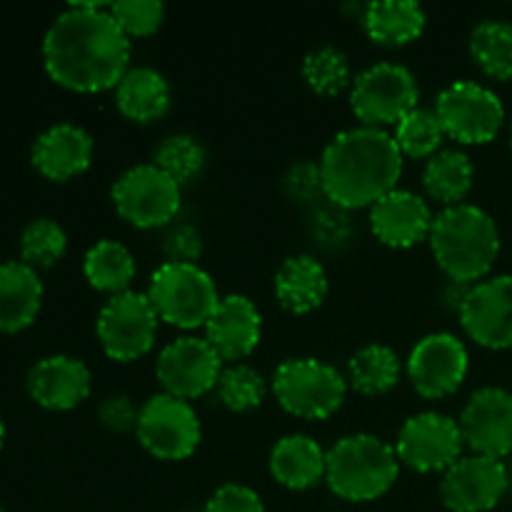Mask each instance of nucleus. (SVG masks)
Segmentation results:
<instances>
[{"label":"nucleus","mask_w":512,"mask_h":512,"mask_svg":"<svg viewBox=\"0 0 512 512\" xmlns=\"http://www.w3.org/2000/svg\"><path fill=\"white\" fill-rule=\"evenodd\" d=\"M403 150L395 135L375 125H358L335 135L320 158L323 193L343 208L373 205L398 188Z\"/></svg>","instance_id":"obj_2"},{"label":"nucleus","mask_w":512,"mask_h":512,"mask_svg":"<svg viewBox=\"0 0 512 512\" xmlns=\"http://www.w3.org/2000/svg\"><path fill=\"white\" fill-rule=\"evenodd\" d=\"M120 28L130 35H150L163 25L165 5L160 0H118L108 5Z\"/></svg>","instance_id":"obj_36"},{"label":"nucleus","mask_w":512,"mask_h":512,"mask_svg":"<svg viewBox=\"0 0 512 512\" xmlns=\"http://www.w3.org/2000/svg\"><path fill=\"white\" fill-rule=\"evenodd\" d=\"M398 473L400 458L393 445L370 433L345 435L328 450L325 460L328 488L350 503L378 500L393 488Z\"/></svg>","instance_id":"obj_4"},{"label":"nucleus","mask_w":512,"mask_h":512,"mask_svg":"<svg viewBox=\"0 0 512 512\" xmlns=\"http://www.w3.org/2000/svg\"><path fill=\"white\" fill-rule=\"evenodd\" d=\"M433 218L430 205L418 193L405 188L390 190L378 203L370 205V228L375 238L390 248H410L430 238Z\"/></svg>","instance_id":"obj_19"},{"label":"nucleus","mask_w":512,"mask_h":512,"mask_svg":"<svg viewBox=\"0 0 512 512\" xmlns=\"http://www.w3.org/2000/svg\"><path fill=\"white\" fill-rule=\"evenodd\" d=\"M463 445L458 420L443 413H418L400 428L395 453L400 463L418 473H438L463 458Z\"/></svg>","instance_id":"obj_13"},{"label":"nucleus","mask_w":512,"mask_h":512,"mask_svg":"<svg viewBox=\"0 0 512 512\" xmlns=\"http://www.w3.org/2000/svg\"><path fill=\"white\" fill-rule=\"evenodd\" d=\"M445 138L443 123H440L435 108H413L408 115L398 120L395 140L403 155L410 158H433Z\"/></svg>","instance_id":"obj_31"},{"label":"nucleus","mask_w":512,"mask_h":512,"mask_svg":"<svg viewBox=\"0 0 512 512\" xmlns=\"http://www.w3.org/2000/svg\"><path fill=\"white\" fill-rule=\"evenodd\" d=\"M135 433L140 445L160 460L190 458L203 438L193 405L168 393L153 395L140 405Z\"/></svg>","instance_id":"obj_10"},{"label":"nucleus","mask_w":512,"mask_h":512,"mask_svg":"<svg viewBox=\"0 0 512 512\" xmlns=\"http://www.w3.org/2000/svg\"><path fill=\"white\" fill-rule=\"evenodd\" d=\"M65 248H68V235L50 218H35L20 235V255L30 268L53 265L55 260L63 258Z\"/></svg>","instance_id":"obj_35"},{"label":"nucleus","mask_w":512,"mask_h":512,"mask_svg":"<svg viewBox=\"0 0 512 512\" xmlns=\"http://www.w3.org/2000/svg\"><path fill=\"white\" fill-rule=\"evenodd\" d=\"M3 438H5V428H3V420H0V445H3Z\"/></svg>","instance_id":"obj_40"},{"label":"nucleus","mask_w":512,"mask_h":512,"mask_svg":"<svg viewBox=\"0 0 512 512\" xmlns=\"http://www.w3.org/2000/svg\"><path fill=\"white\" fill-rule=\"evenodd\" d=\"M263 335V315L248 295L230 293L218 300L213 315L205 323V340L223 360L248 358Z\"/></svg>","instance_id":"obj_18"},{"label":"nucleus","mask_w":512,"mask_h":512,"mask_svg":"<svg viewBox=\"0 0 512 512\" xmlns=\"http://www.w3.org/2000/svg\"><path fill=\"white\" fill-rule=\"evenodd\" d=\"M205 512H265V505L263 498L248 485L225 483L210 495Z\"/></svg>","instance_id":"obj_37"},{"label":"nucleus","mask_w":512,"mask_h":512,"mask_svg":"<svg viewBox=\"0 0 512 512\" xmlns=\"http://www.w3.org/2000/svg\"><path fill=\"white\" fill-rule=\"evenodd\" d=\"M170 83L160 70L150 65L128 68V73L115 85V103L125 118L135 123H150L168 113L170 108Z\"/></svg>","instance_id":"obj_25"},{"label":"nucleus","mask_w":512,"mask_h":512,"mask_svg":"<svg viewBox=\"0 0 512 512\" xmlns=\"http://www.w3.org/2000/svg\"><path fill=\"white\" fill-rule=\"evenodd\" d=\"M223 373V358L205 338L183 335L160 350L155 375L168 395L193 400L218 385Z\"/></svg>","instance_id":"obj_12"},{"label":"nucleus","mask_w":512,"mask_h":512,"mask_svg":"<svg viewBox=\"0 0 512 512\" xmlns=\"http://www.w3.org/2000/svg\"><path fill=\"white\" fill-rule=\"evenodd\" d=\"M43 63L55 83L80 93L115 88L130 68V38L110 8L75 3L55 15L43 38Z\"/></svg>","instance_id":"obj_1"},{"label":"nucleus","mask_w":512,"mask_h":512,"mask_svg":"<svg viewBox=\"0 0 512 512\" xmlns=\"http://www.w3.org/2000/svg\"><path fill=\"white\" fill-rule=\"evenodd\" d=\"M425 23V8L415 0H375L363 10L365 33L383 45H403L420 38Z\"/></svg>","instance_id":"obj_26"},{"label":"nucleus","mask_w":512,"mask_h":512,"mask_svg":"<svg viewBox=\"0 0 512 512\" xmlns=\"http://www.w3.org/2000/svg\"><path fill=\"white\" fill-rule=\"evenodd\" d=\"M510 143H512V133H510Z\"/></svg>","instance_id":"obj_42"},{"label":"nucleus","mask_w":512,"mask_h":512,"mask_svg":"<svg viewBox=\"0 0 512 512\" xmlns=\"http://www.w3.org/2000/svg\"><path fill=\"white\" fill-rule=\"evenodd\" d=\"M435 113L445 135L465 145L490 143L505 123L503 100L475 80H455L440 90Z\"/></svg>","instance_id":"obj_8"},{"label":"nucleus","mask_w":512,"mask_h":512,"mask_svg":"<svg viewBox=\"0 0 512 512\" xmlns=\"http://www.w3.org/2000/svg\"><path fill=\"white\" fill-rule=\"evenodd\" d=\"M473 178V160L458 148L438 150L428 160L423 173V183L428 188V193L445 205L463 203V198L473 188Z\"/></svg>","instance_id":"obj_27"},{"label":"nucleus","mask_w":512,"mask_h":512,"mask_svg":"<svg viewBox=\"0 0 512 512\" xmlns=\"http://www.w3.org/2000/svg\"><path fill=\"white\" fill-rule=\"evenodd\" d=\"M148 298L160 320L190 330L205 328L220 295L215 280L198 263L165 260L150 278Z\"/></svg>","instance_id":"obj_5"},{"label":"nucleus","mask_w":512,"mask_h":512,"mask_svg":"<svg viewBox=\"0 0 512 512\" xmlns=\"http://www.w3.org/2000/svg\"><path fill=\"white\" fill-rule=\"evenodd\" d=\"M278 403L295 418L325 420L343 405L348 383L338 368L318 358H288L273 375Z\"/></svg>","instance_id":"obj_6"},{"label":"nucleus","mask_w":512,"mask_h":512,"mask_svg":"<svg viewBox=\"0 0 512 512\" xmlns=\"http://www.w3.org/2000/svg\"><path fill=\"white\" fill-rule=\"evenodd\" d=\"M470 55L490 78H512V23L488 18L470 33Z\"/></svg>","instance_id":"obj_30"},{"label":"nucleus","mask_w":512,"mask_h":512,"mask_svg":"<svg viewBox=\"0 0 512 512\" xmlns=\"http://www.w3.org/2000/svg\"><path fill=\"white\" fill-rule=\"evenodd\" d=\"M508 468L503 460L468 455L450 465L440 483V498L453 512H488L508 493Z\"/></svg>","instance_id":"obj_15"},{"label":"nucleus","mask_w":512,"mask_h":512,"mask_svg":"<svg viewBox=\"0 0 512 512\" xmlns=\"http://www.w3.org/2000/svg\"><path fill=\"white\" fill-rule=\"evenodd\" d=\"M420 88L413 70L403 63H375L365 68L350 85V108L363 125L395 123L418 108Z\"/></svg>","instance_id":"obj_7"},{"label":"nucleus","mask_w":512,"mask_h":512,"mask_svg":"<svg viewBox=\"0 0 512 512\" xmlns=\"http://www.w3.org/2000/svg\"><path fill=\"white\" fill-rule=\"evenodd\" d=\"M165 248H168L170 260H178V263H193L200 255V235L195 233L188 225H178V228L170 230V235L165 238Z\"/></svg>","instance_id":"obj_39"},{"label":"nucleus","mask_w":512,"mask_h":512,"mask_svg":"<svg viewBox=\"0 0 512 512\" xmlns=\"http://www.w3.org/2000/svg\"><path fill=\"white\" fill-rule=\"evenodd\" d=\"M328 453L310 435L293 433L280 438L270 450V473L290 490H308L325 478Z\"/></svg>","instance_id":"obj_23"},{"label":"nucleus","mask_w":512,"mask_h":512,"mask_svg":"<svg viewBox=\"0 0 512 512\" xmlns=\"http://www.w3.org/2000/svg\"><path fill=\"white\" fill-rule=\"evenodd\" d=\"M350 383L363 395H383L400 380V360L393 348L380 343L363 345L350 358Z\"/></svg>","instance_id":"obj_29"},{"label":"nucleus","mask_w":512,"mask_h":512,"mask_svg":"<svg viewBox=\"0 0 512 512\" xmlns=\"http://www.w3.org/2000/svg\"><path fill=\"white\" fill-rule=\"evenodd\" d=\"M465 445L475 455L503 460L512 453V393L505 388H480L458 420Z\"/></svg>","instance_id":"obj_17"},{"label":"nucleus","mask_w":512,"mask_h":512,"mask_svg":"<svg viewBox=\"0 0 512 512\" xmlns=\"http://www.w3.org/2000/svg\"><path fill=\"white\" fill-rule=\"evenodd\" d=\"M115 210L138 228H158L170 223L180 210V183L155 163H140L125 170L110 190Z\"/></svg>","instance_id":"obj_9"},{"label":"nucleus","mask_w":512,"mask_h":512,"mask_svg":"<svg viewBox=\"0 0 512 512\" xmlns=\"http://www.w3.org/2000/svg\"><path fill=\"white\" fill-rule=\"evenodd\" d=\"M303 78L315 93L335 95L350 83V60L335 45L313 48L303 60Z\"/></svg>","instance_id":"obj_33"},{"label":"nucleus","mask_w":512,"mask_h":512,"mask_svg":"<svg viewBox=\"0 0 512 512\" xmlns=\"http://www.w3.org/2000/svg\"><path fill=\"white\" fill-rule=\"evenodd\" d=\"M28 393L48 410H70L90 395V370L70 355H50L38 360L28 373Z\"/></svg>","instance_id":"obj_20"},{"label":"nucleus","mask_w":512,"mask_h":512,"mask_svg":"<svg viewBox=\"0 0 512 512\" xmlns=\"http://www.w3.org/2000/svg\"><path fill=\"white\" fill-rule=\"evenodd\" d=\"M158 313L150 303L148 293L113 295L98 313V340L105 355L118 363L138 360L153 348L158 333Z\"/></svg>","instance_id":"obj_11"},{"label":"nucleus","mask_w":512,"mask_h":512,"mask_svg":"<svg viewBox=\"0 0 512 512\" xmlns=\"http://www.w3.org/2000/svg\"><path fill=\"white\" fill-rule=\"evenodd\" d=\"M328 273L313 255H290L275 273V298L290 313H310L328 295Z\"/></svg>","instance_id":"obj_24"},{"label":"nucleus","mask_w":512,"mask_h":512,"mask_svg":"<svg viewBox=\"0 0 512 512\" xmlns=\"http://www.w3.org/2000/svg\"><path fill=\"white\" fill-rule=\"evenodd\" d=\"M138 415L140 408H135L133 398L125 393L108 395V398L100 403V420H103L105 428L118 430V433L135 428V425H138Z\"/></svg>","instance_id":"obj_38"},{"label":"nucleus","mask_w":512,"mask_h":512,"mask_svg":"<svg viewBox=\"0 0 512 512\" xmlns=\"http://www.w3.org/2000/svg\"><path fill=\"white\" fill-rule=\"evenodd\" d=\"M85 278L93 288L105 293H125L135 278V258L128 245L118 240H98L93 248L85 253L83 260Z\"/></svg>","instance_id":"obj_28"},{"label":"nucleus","mask_w":512,"mask_h":512,"mask_svg":"<svg viewBox=\"0 0 512 512\" xmlns=\"http://www.w3.org/2000/svg\"><path fill=\"white\" fill-rule=\"evenodd\" d=\"M465 333L485 348H512V275L480 280L458 305Z\"/></svg>","instance_id":"obj_16"},{"label":"nucleus","mask_w":512,"mask_h":512,"mask_svg":"<svg viewBox=\"0 0 512 512\" xmlns=\"http://www.w3.org/2000/svg\"><path fill=\"white\" fill-rule=\"evenodd\" d=\"M205 160H208V155H205L203 143L198 138L188 133H175L158 145L153 163L183 185L193 180L195 175H200V170L205 168Z\"/></svg>","instance_id":"obj_32"},{"label":"nucleus","mask_w":512,"mask_h":512,"mask_svg":"<svg viewBox=\"0 0 512 512\" xmlns=\"http://www.w3.org/2000/svg\"><path fill=\"white\" fill-rule=\"evenodd\" d=\"M43 300V283L23 260L0 263V333H18L35 320Z\"/></svg>","instance_id":"obj_22"},{"label":"nucleus","mask_w":512,"mask_h":512,"mask_svg":"<svg viewBox=\"0 0 512 512\" xmlns=\"http://www.w3.org/2000/svg\"><path fill=\"white\" fill-rule=\"evenodd\" d=\"M93 138L75 123L50 125L33 143V165L50 180H68L88 170Z\"/></svg>","instance_id":"obj_21"},{"label":"nucleus","mask_w":512,"mask_h":512,"mask_svg":"<svg viewBox=\"0 0 512 512\" xmlns=\"http://www.w3.org/2000/svg\"><path fill=\"white\" fill-rule=\"evenodd\" d=\"M428 240L438 265L455 283L485 278L500 253V230L493 215L470 203L440 210Z\"/></svg>","instance_id":"obj_3"},{"label":"nucleus","mask_w":512,"mask_h":512,"mask_svg":"<svg viewBox=\"0 0 512 512\" xmlns=\"http://www.w3.org/2000/svg\"><path fill=\"white\" fill-rule=\"evenodd\" d=\"M215 388H218V398L225 408L243 413V410H253L263 403L268 385H265V378L255 368L233 363L230 368H223Z\"/></svg>","instance_id":"obj_34"},{"label":"nucleus","mask_w":512,"mask_h":512,"mask_svg":"<svg viewBox=\"0 0 512 512\" xmlns=\"http://www.w3.org/2000/svg\"><path fill=\"white\" fill-rule=\"evenodd\" d=\"M0 512H5V508H3V505H0Z\"/></svg>","instance_id":"obj_41"},{"label":"nucleus","mask_w":512,"mask_h":512,"mask_svg":"<svg viewBox=\"0 0 512 512\" xmlns=\"http://www.w3.org/2000/svg\"><path fill=\"white\" fill-rule=\"evenodd\" d=\"M468 348L453 333H430L418 340L408 358V375L423 398L453 395L468 375Z\"/></svg>","instance_id":"obj_14"}]
</instances>
